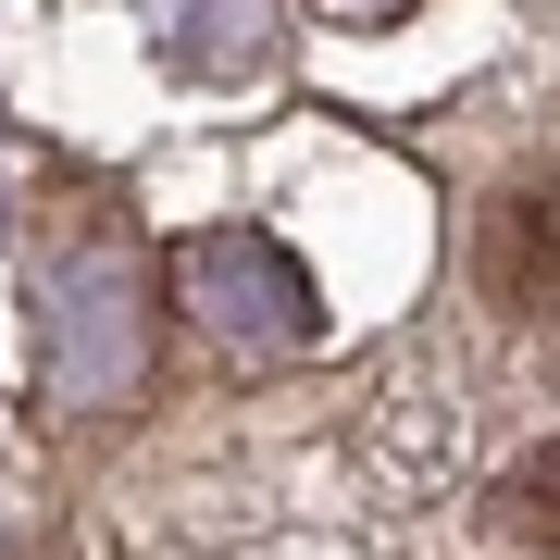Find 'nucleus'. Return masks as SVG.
Returning a JSON list of instances; mask_svg holds the SVG:
<instances>
[{
	"label": "nucleus",
	"mask_w": 560,
	"mask_h": 560,
	"mask_svg": "<svg viewBox=\"0 0 560 560\" xmlns=\"http://www.w3.org/2000/svg\"><path fill=\"white\" fill-rule=\"evenodd\" d=\"M474 287H486V312H511V324H560V162H523V175L486 187Z\"/></svg>",
	"instance_id": "obj_1"
},
{
	"label": "nucleus",
	"mask_w": 560,
	"mask_h": 560,
	"mask_svg": "<svg viewBox=\"0 0 560 560\" xmlns=\"http://www.w3.org/2000/svg\"><path fill=\"white\" fill-rule=\"evenodd\" d=\"M486 523H499V536H511L523 560H560V436H548V448H523L511 474H499Z\"/></svg>",
	"instance_id": "obj_2"
}]
</instances>
